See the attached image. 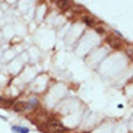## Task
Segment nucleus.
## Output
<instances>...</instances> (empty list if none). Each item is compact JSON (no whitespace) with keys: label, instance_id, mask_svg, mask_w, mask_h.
<instances>
[{"label":"nucleus","instance_id":"4","mask_svg":"<svg viewBox=\"0 0 133 133\" xmlns=\"http://www.w3.org/2000/svg\"><path fill=\"white\" fill-rule=\"evenodd\" d=\"M57 5L61 9H66L69 6V2L68 1H58L56 3Z\"/></svg>","mask_w":133,"mask_h":133},{"label":"nucleus","instance_id":"5","mask_svg":"<svg viewBox=\"0 0 133 133\" xmlns=\"http://www.w3.org/2000/svg\"><path fill=\"white\" fill-rule=\"evenodd\" d=\"M84 21L89 26H92L94 23L95 21L93 19L89 17H85L84 18Z\"/></svg>","mask_w":133,"mask_h":133},{"label":"nucleus","instance_id":"6","mask_svg":"<svg viewBox=\"0 0 133 133\" xmlns=\"http://www.w3.org/2000/svg\"><path fill=\"white\" fill-rule=\"evenodd\" d=\"M29 132V129L27 127H20V133H28Z\"/></svg>","mask_w":133,"mask_h":133},{"label":"nucleus","instance_id":"7","mask_svg":"<svg viewBox=\"0 0 133 133\" xmlns=\"http://www.w3.org/2000/svg\"><path fill=\"white\" fill-rule=\"evenodd\" d=\"M20 127H18V126H14L12 128L13 131L14 132H15V133L20 132Z\"/></svg>","mask_w":133,"mask_h":133},{"label":"nucleus","instance_id":"2","mask_svg":"<svg viewBox=\"0 0 133 133\" xmlns=\"http://www.w3.org/2000/svg\"><path fill=\"white\" fill-rule=\"evenodd\" d=\"M107 42L110 46L115 49H118L121 47L122 42L119 37L115 35H110L107 38Z\"/></svg>","mask_w":133,"mask_h":133},{"label":"nucleus","instance_id":"1","mask_svg":"<svg viewBox=\"0 0 133 133\" xmlns=\"http://www.w3.org/2000/svg\"><path fill=\"white\" fill-rule=\"evenodd\" d=\"M47 129L49 132L57 133L63 132L65 130V128L58 121L52 120L49 121L47 125Z\"/></svg>","mask_w":133,"mask_h":133},{"label":"nucleus","instance_id":"3","mask_svg":"<svg viewBox=\"0 0 133 133\" xmlns=\"http://www.w3.org/2000/svg\"><path fill=\"white\" fill-rule=\"evenodd\" d=\"M28 104L25 101H19L14 107V110L17 112L24 111L28 108Z\"/></svg>","mask_w":133,"mask_h":133},{"label":"nucleus","instance_id":"8","mask_svg":"<svg viewBox=\"0 0 133 133\" xmlns=\"http://www.w3.org/2000/svg\"><path fill=\"white\" fill-rule=\"evenodd\" d=\"M1 97H0V101H1Z\"/></svg>","mask_w":133,"mask_h":133}]
</instances>
